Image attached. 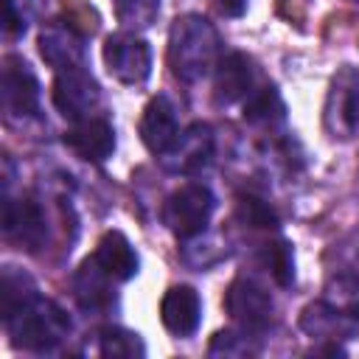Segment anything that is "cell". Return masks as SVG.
<instances>
[{
    "label": "cell",
    "mask_w": 359,
    "mask_h": 359,
    "mask_svg": "<svg viewBox=\"0 0 359 359\" xmlns=\"http://www.w3.org/2000/svg\"><path fill=\"white\" fill-rule=\"evenodd\" d=\"M219 34L202 14H182L168 31V67L180 81H199L216 67Z\"/></svg>",
    "instance_id": "1"
},
{
    "label": "cell",
    "mask_w": 359,
    "mask_h": 359,
    "mask_svg": "<svg viewBox=\"0 0 359 359\" xmlns=\"http://www.w3.org/2000/svg\"><path fill=\"white\" fill-rule=\"evenodd\" d=\"M6 328H8V337H11L14 348L50 351L70 331V320L56 303L42 300L39 294H34L31 300H25L17 311H11L6 317Z\"/></svg>",
    "instance_id": "2"
},
{
    "label": "cell",
    "mask_w": 359,
    "mask_h": 359,
    "mask_svg": "<svg viewBox=\"0 0 359 359\" xmlns=\"http://www.w3.org/2000/svg\"><path fill=\"white\" fill-rule=\"evenodd\" d=\"M104 65L121 84H143L151 73V48L129 31L109 34L104 42Z\"/></svg>",
    "instance_id": "5"
},
{
    "label": "cell",
    "mask_w": 359,
    "mask_h": 359,
    "mask_svg": "<svg viewBox=\"0 0 359 359\" xmlns=\"http://www.w3.org/2000/svg\"><path fill=\"white\" fill-rule=\"evenodd\" d=\"M171 157L168 168L171 171H182V174H191L196 168H202L210 154H213V135H210V126L208 123H194L188 126L185 132H180L177 143L165 151Z\"/></svg>",
    "instance_id": "15"
},
{
    "label": "cell",
    "mask_w": 359,
    "mask_h": 359,
    "mask_svg": "<svg viewBox=\"0 0 359 359\" xmlns=\"http://www.w3.org/2000/svg\"><path fill=\"white\" fill-rule=\"evenodd\" d=\"M107 280H112V278L95 264V258H87V261L81 264L76 280H73L76 297L81 300V306L95 309V306L107 303V300H109V286H107Z\"/></svg>",
    "instance_id": "17"
},
{
    "label": "cell",
    "mask_w": 359,
    "mask_h": 359,
    "mask_svg": "<svg viewBox=\"0 0 359 359\" xmlns=\"http://www.w3.org/2000/svg\"><path fill=\"white\" fill-rule=\"evenodd\" d=\"M325 132L339 140H351L359 132V76L351 67H342L325 98Z\"/></svg>",
    "instance_id": "4"
},
{
    "label": "cell",
    "mask_w": 359,
    "mask_h": 359,
    "mask_svg": "<svg viewBox=\"0 0 359 359\" xmlns=\"http://www.w3.org/2000/svg\"><path fill=\"white\" fill-rule=\"evenodd\" d=\"M247 3L250 0H213V8L222 17H241L247 11Z\"/></svg>",
    "instance_id": "24"
},
{
    "label": "cell",
    "mask_w": 359,
    "mask_h": 359,
    "mask_svg": "<svg viewBox=\"0 0 359 359\" xmlns=\"http://www.w3.org/2000/svg\"><path fill=\"white\" fill-rule=\"evenodd\" d=\"M252 62L250 56L233 50L216 65V81H213V98L216 104H233L247 98L252 90Z\"/></svg>",
    "instance_id": "14"
},
{
    "label": "cell",
    "mask_w": 359,
    "mask_h": 359,
    "mask_svg": "<svg viewBox=\"0 0 359 359\" xmlns=\"http://www.w3.org/2000/svg\"><path fill=\"white\" fill-rule=\"evenodd\" d=\"M160 0H115L118 20L126 22L129 28H146L157 17Z\"/></svg>",
    "instance_id": "22"
},
{
    "label": "cell",
    "mask_w": 359,
    "mask_h": 359,
    "mask_svg": "<svg viewBox=\"0 0 359 359\" xmlns=\"http://www.w3.org/2000/svg\"><path fill=\"white\" fill-rule=\"evenodd\" d=\"M236 216L238 222L255 227V230H275L278 227V213L269 202H264L261 196L252 194H241L236 202Z\"/></svg>",
    "instance_id": "19"
},
{
    "label": "cell",
    "mask_w": 359,
    "mask_h": 359,
    "mask_svg": "<svg viewBox=\"0 0 359 359\" xmlns=\"http://www.w3.org/2000/svg\"><path fill=\"white\" fill-rule=\"evenodd\" d=\"M137 132H140L143 146H146L151 154H165V151L177 143V137H180V132H182L180 123H177V109H174V104H171L165 95L151 98V101L146 104L143 115H140Z\"/></svg>",
    "instance_id": "10"
},
{
    "label": "cell",
    "mask_w": 359,
    "mask_h": 359,
    "mask_svg": "<svg viewBox=\"0 0 359 359\" xmlns=\"http://www.w3.org/2000/svg\"><path fill=\"white\" fill-rule=\"evenodd\" d=\"M95 264L112 278V280H129L135 278L140 261H137V252L135 247L129 244V238L118 230H109L101 236L98 247H95Z\"/></svg>",
    "instance_id": "16"
},
{
    "label": "cell",
    "mask_w": 359,
    "mask_h": 359,
    "mask_svg": "<svg viewBox=\"0 0 359 359\" xmlns=\"http://www.w3.org/2000/svg\"><path fill=\"white\" fill-rule=\"evenodd\" d=\"M101 345H98V353L101 356H143L146 348L140 342L137 334L132 331H123V328H104L101 334Z\"/></svg>",
    "instance_id": "21"
},
{
    "label": "cell",
    "mask_w": 359,
    "mask_h": 359,
    "mask_svg": "<svg viewBox=\"0 0 359 359\" xmlns=\"http://www.w3.org/2000/svg\"><path fill=\"white\" fill-rule=\"evenodd\" d=\"M283 101L278 95L275 87H261V90H252L244 101V121L247 123H264V126H272L275 121H283Z\"/></svg>",
    "instance_id": "18"
},
{
    "label": "cell",
    "mask_w": 359,
    "mask_h": 359,
    "mask_svg": "<svg viewBox=\"0 0 359 359\" xmlns=\"http://www.w3.org/2000/svg\"><path fill=\"white\" fill-rule=\"evenodd\" d=\"M53 104L73 123L93 118V109L101 104V87L84 70V65L70 67V70H59V76L53 81Z\"/></svg>",
    "instance_id": "7"
},
{
    "label": "cell",
    "mask_w": 359,
    "mask_h": 359,
    "mask_svg": "<svg viewBox=\"0 0 359 359\" xmlns=\"http://www.w3.org/2000/svg\"><path fill=\"white\" fill-rule=\"evenodd\" d=\"M39 53L48 65H53L56 70H70V67H81L84 62V45H81V34L65 22V25H50L39 34Z\"/></svg>",
    "instance_id": "13"
},
{
    "label": "cell",
    "mask_w": 359,
    "mask_h": 359,
    "mask_svg": "<svg viewBox=\"0 0 359 359\" xmlns=\"http://www.w3.org/2000/svg\"><path fill=\"white\" fill-rule=\"evenodd\" d=\"M264 264L269 269V275L275 278L278 286H292L294 280V252H292V244L278 238L272 244L264 247Z\"/></svg>",
    "instance_id": "20"
},
{
    "label": "cell",
    "mask_w": 359,
    "mask_h": 359,
    "mask_svg": "<svg viewBox=\"0 0 359 359\" xmlns=\"http://www.w3.org/2000/svg\"><path fill=\"white\" fill-rule=\"evenodd\" d=\"M244 337H247V334H244ZM238 339H241V337L233 334V331H219V334L213 337L208 353H210V356H216V353H224V356H241V353H250V345H247V342L238 345Z\"/></svg>",
    "instance_id": "23"
},
{
    "label": "cell",
    "mask_w": 359,
    "mask_h": 359,
    "mask_svg": "<svg viewBox=\"0 0 359 359\" xmlns=\"http://www.w3.org/2000/svg\"><path fill=\"white\" fill-rule=\"evenodd\" d=\"M216 208V199L208 185L202 182H185L180 185L163 205V222L177 238H194L205 233L210 213Z\"/></svg>",
    "instance_id": "3"
},
{
    "label": "cell",
    "mask_w": 359,
    "mask_h": 359,
    "mask_svg": "<svg viewBox=\"0 0 359 359\" xmlns=\"http://www.w3.org/2000/svg\"><path fill=\"white\" fill-rule=\"evenodd\" d=\"M224 309L227 314L247 331V334H258L264 328H269L272 323V297L269 292L255 283L252 278H236L227 292H224Z\"/></svg>",
    "instance_id": "6"
},
{
    "label": "cell",
    "mask_w": 359,
    "mask_h": 359,
    "mask_svg": "<svg viewBox=\"0 0 359 359\" xmlns=\"http://www.w3.org/2000/svg\"><path fill=\"white\" fill-rule=\"evenodd\" d=\"M3 233L17 247H22L28 252H36L45 244V238H48V227H45V216H42L39 205L31 202V199H20V202L6 199Z\"/></svg>",
    "instance_id": "9"
},
{
    "label": "cell",
    "mask_w": 359,
    "mask_h": 359,
    "mask_svg": "<svg viewBox=\"0 0 359 359\" xmlns=\"http://www.w3.org/2000/svg\"><path fill=\"white\" fill-rule=\"evenodd\" d=\"M3 107L11 115H34L39 109V81L20 56H6L3 62Z\"/></svg>",
    "instance_id": "8"
},
{
    "label": "cell",
    "mask_w": 359,
    "mask_h": 359,
    "mask_svg": "<svg viewBox=\"0 0 359 359\" xmlns=\"http://www.w3.org/2000/svg\"><path fill=\"white\" fill-rule=\"evenodd\" d=\"M65 146L73 149L87 163H104L115 151V129L107 118H84L76 121L65 132Z\"/></svg>",
    "instance_id": "11"
},
{
    "label": "cell",
    "mask_w": 359,
    "mask_h": 359,
    "mask_svg": "<svg viewBox=\"0 0 359 359\" xmlns=\"http://www.w3.org/2000/svg\"><path fill=\"white\" fill-rule=\"evenodd\" d=\"M20 31H25V22H22V17H17L14 0H6V34L8 36H17Z\"/></svg>",
    "instance_id": "25"
},
{
    "label": "cell",
    "mask_w": 359,
    "mask_h": 359,
    "mask_svg": "<svg viewBox=\"0 0 359 359\" xmlns=\"http://www.w3.org/2000/svg\"><path fill=\"white\" fill-rule=\"evenodd\" d=\"M160 320L168 334L191 337L202 320V300L194 286H171L160 300Z\"/></svg>",
    "instance_id": "12"
}]
</instances>
